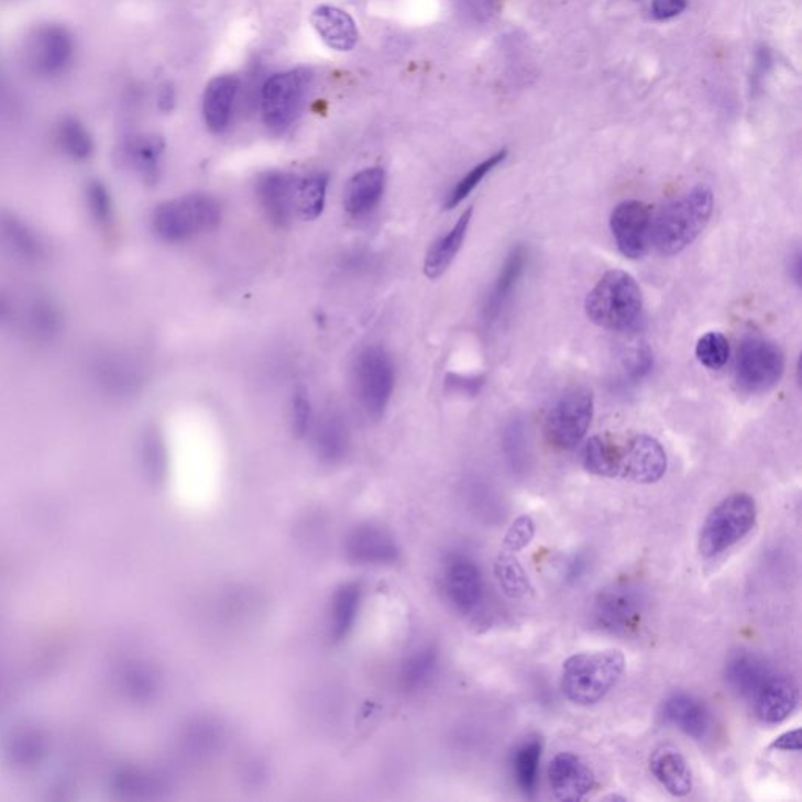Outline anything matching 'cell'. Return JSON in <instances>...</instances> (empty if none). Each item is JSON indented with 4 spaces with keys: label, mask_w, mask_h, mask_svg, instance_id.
<instances>
[{
    "label": "cell",
    "mask_w": 802,
    "mask_h": 802,
    "mask_svg": "<svg viewBox=\"0 0 802 802\" xmlns=\"http://www.w3.org/2000/svg\"><path fill=\"white\" fill-rule=\"evenodd\" d=\"M583 468L604 479H623L652 484L663 479L668 468L667 452L648 435L628 439L612 435L594 436L582 453Z\"/></svg>",
    "instance_id": "cell-1"
},
{
    "label": "cell",
    "mask_w": 802,
    "mask_h": 802,
    "mask_svg": "<svg viewBox=\"0 0 802 802\" xmlns=\"http://www.w3.org/2000/svg\"><path fill=\"white\" fill-rule=\"evenodd\" d=\"M724 674L729 689L743 700L751 702L772 672L760 657L751 652H737L727 661Z\"/></svg>",
    "instance_id": "cell-23"
},
{
    "label": "cell",
    "mask_w": 802,
    "mask_h": 802,
    "mask_svg": "<svg viewBox=\"0 0 802 802\" xmlns=\"http://www.w3.org/2000/svg\"><path fill=\"white\" fill-rule=\"evenodd\" d=\"M176 106V91L173 85L166 84L158 91V107L162 112H172Z\"/></svg>",
    "instance_id": "cell-41"
},
{
    "label": "cell",
    "mask_w": 802,
    "mask_h": 802,
    "mask_svg": "<svg viewBox=\"0 0 802 802\" xmlns=\"http://www.w3.org/2000/svg\"><path fill=\"white\" fill-rule=\"evenodd\" d=\"M354 397L362 411L372 420H380L386 414L395 387V367L389 353L381 347L362 350L354 360Z\"/></svg>",
    "instance_id": "cell-7"
},
{
    "label": "cell",
    "mask_w": 802,
    "mask_h": 802,
    "mask_svg": "<svg viewBox=\"0 0 802 802\" xmlns=\"http://www.w3.org/2000/svg\"><path fill=\"white\" fill-rule=\"evenodd\" d=\"M447 596L453 607L461 613L475 612L482 605L484 598V582L482 571L471 558L465 556H452L447 560L446 572H443Z\"/></svg>",
    "instance_id": "cell-16"
},
{
    "label": "cell",
    "mask_w": 802,
    "mask_h": 802,
    "mask_svg": "<svg viewBox=\"0 0 802 802\" xmlns=\"http://www.w3.org/2000/svg\"><path fill=\"white\" fill-rule=\"evenodd\" d=\"M506 157H508V151L502 150L498 151V153L491 155V157L486 158V161H483L482 164L476 165L475 168H472L471 172H469L468 175H465L463 179L453 187V190L450 191L449 196H447L446 202H443V209L452 210L454 207L460 206L461 202H463L464 199L480 186V183H482L484 177L490 175L494 168H497V166L501 165Z\"/></svg>",
    "instance_id": "cell-33"
},
{
    "label": "cell",
    "mask_w": 802,
    "mask_h": 802,
    "mask_svg": "<svg viewBox=\"0 0 802 802\" xmlns=\"http://www.w3.org/2000/svg\"><path fill=\"white\" fill-rule=\"evenodd\" d=\"M239 90L240 80L232 74L213 77L207 84L202 96V117L207 129L213 134H223L228 131Z\"/></svg>",
    "instance_id": "cell-18"
},
{
    "label": "cell",
    "mask_w": 802,
    "mask_h": 802,
    "mask_svg": "<svg viewBox=\"0 0 802 802\" xmlns=\"http://www.w3.org/2000/svg\"><path fill=\"white\" fill-rule=\"evenodd\" d=\"M800 729H793L785 732L781 737L776 738L771 743V749H778V751H801V738Z\"/></svg>",
    "instance_id": "cell-40"
},
{
    "label": "cell",
    "mask_w": 802,
    "mask_h": 802,
    "mask_svg": "<svg viewBox=\"0 0 802 802\" xmlns=\"http://www.w3.org/2000/svg\"><path fill=\"white\" fill-rule=\"evenodd\" d=\"M652 220V209L642 201H624L615 207L609 228L624 256L641 259L648 254Z\"/></svg>",
    "instance_id": "cell-12"
},
{
    "label": "cell",
    "mask_w": 802,
    "mask_h": 802,
    "mask_svg": "<svg viewBox=\"0 0 802 802\" xmlns=\"http://www.w3.org/2000/svg\"><path fill=\"white\" fill-rule=\"evenodd\" d=\"M364 591L360 583H343L336 590L330 605V637L340 642L350 637L362 607Z\"/></svg>",
    "instance_id": "cell-25"
},
{
    "label": "cell",
    "mask_w": 802,
    "mask_h": 802,
    "mask_svg": "<svg viewBox=\"0 0 802 802\" xmlns=\"http://www.w3.org/2000/svg\"><path fill=\"white\" fill-rule=\"evenodd\" d=\"M785 360L781 347L761 336L743 339L735 362V383L745 394H763L782 378Z\"/></svg>",
    "instance_id": "cell-8"
},
{
    "label": "cell",
    "mask_w": 802,
    "mask_h": 802,
    "mask_svg": "<svg viewBox=\"0 0 802 802\" xmlns=\"http://www.w3.org/2000/svg\"><path fill=\"white\" fill-rule=\"evenodd\" d=\"M57 140L62 150L73 158L84 161L94 153V140H91L90 132L76 118H66L62 121L57 129Z\"/></svg>",
    "instance_id": "cell-35"
},
{
    "label": "cell",
    "mask_w": 802,
    "mask_h": 802,
    "mask_svg": "<svg viewBox=\"0 0 802 802\" xmlns=\"http://www.w3.org/2000/svg\"><path fill=\"white\" fill-rule=\"evenodd\" d=\"M386 190V173L380 166L362 169L347 184L343 207L353 218L371 216L378 207Z\"/></svg>",
    "instance_id": "cell-21"
},
{
    "label": "cell",
    "mask_w": 802,
    "mask_h": 802,
    "mask_svg": "<svg viewBox=\"0 0 802 802\" xmlns=\"http://www.w3.org/2000/svg\"><path fill=\"white\" fill-rule=\"evenodd\" d=\"M494 574L509 598H524L534 594V585L515 553L508 550L502 552L495 560Z\"/></svg>",
    "instance_id": "cell-30"
},
{
    "label": "cell",
    "mask_w": 802,
    "mask_h": 802,
    "mask_svg": "<svg viewBox=\"0 0 802 802\" xmlns=\"http://www.w3.org/2000/svg\"><path fill=\"white\" fill-rule=\"evenodd\" d=\"M472 216L473 209L469 207L468 210H464L460 220L457 221V224L446 235L432 243L424 264V272L428 278H439L450 267L457 254L460 253L461 246H463Z\"/></svg>",
    "instance_id": "cell-27"
},
{
    "label": "cell",
    "mask_w": 802,
    "mask_h": 802,
    "mask_svg": "<svg viewBox=\"0 0 802 802\" xmlns=\"http://www.w3.org/2000/svg\"><path fill=\"white\" fill-rule=\"evenodd\" d=\"M449 384L450 387H452L453 391L457 392H465V394H473V392H479L480 381L479 380H468V378H461V376H449Z\"/></svg>",
    "instance_id": "cell-42"
},
{
    "label": "cell",
    "mask_w": 802,
    "mask_h": 802,
    "mask_svg": "<svg viewBox=\"0 0 802 802\" xmlns=\"http://www.w3.org/2000/svg\"><path fill=\"white\" fill-rule=\"evenodd\" d=\"M751 702L761 723L779 724L796 708L798 689L789 678L772 672Z\"/></svg>",
    "instance_id": "cell-19"
},
{
    "label": "cell",
    "mask_w": 802,
    "mask_h": 802,
    "mask_svg": "<svg viewBox=\"0 0 802 802\" xmlns=\"http://www.w3.org/2000/svg\"><path fill=\"white\" fill-rule=\"evenodd\" d=\"M535 520L530 516L523 515L515 519L512 527L506 531L504 546L508 552H519L525 549L535 538Z\"/></svg>",
    "instance_id": "cell-38"
},
{
    "label": "cell",
    "mask_w": 802,
    "mask_h": 802,
    "mask_svg": "<svg viewBox=\"0 0 802 802\" xmlns=\"http://www.w3.org/2000/svg\"><path fill=\"white\" fill-rule=\"evenodd\" d=\"M585 310L587 319L604 330L631 331L641 319V288L623 270H609L587 294Z\"/></svg>",
    "instance_id": "cell-3"
},
{
    "label": "cell",
    "mask_w": 802,
    "mask_h": 802,
    "mask_svg": "<svg viewBox=\"0 0 802 802\" xmlns=\"http://www.w3.org/2000/svg\"><path fill=\"white\" fill-rule=\"evenodd\" d=\"M757 519L756 502L749 494H732L713 508L700 536L704 558L719 557L752 530Z\"/></svg>",
    "instance_id": "cell-6"
},
{
    "label": "cell",
    "mask_w": 802,
    "mask_h": 802,
    "mask_svg": "<svg viewBox=\"0 0 802 802\" xmlns=\"http://www.w3.org/2000/svg\"><path fill=\"white\" fill-rule=\"evenodd\" d=\"M663 716L668 723L696 740H704L712 730V715L696 697L674 693L663 704Z\"/></svg>",
    "instance_id": "cell-22"
},
{
    "label": "cell",
    "mask_w": 802,
    "mask_h": 802,
    "mask_svg": "<svg viewBox=\"0 0 802 802\" xmlns=\"http://www.w3.org/2000/svg\"><path fill=\"white\" fill-rule=\"evenodd\" d=\"M309 73L305 69L273 74L262 85L261 112L273 134H284L297 120L309 88Z\"/></svg>",
    "instance_id": "cell-9"
},
{
    "label": "cell",
    "mask_w": 802,
    "mask_h": 802,
    "mask_svg": "<svg viewBox=\"0 0 802 802\" xmlns=\"http://www.w3.org/2000/svg\"><path fill=\"white\" fill-rule=\"evenodd\" d=\"M594 414V398L585 387L568 391L545 419L546 441L553 449L572 450L585 438Z\"/></svg>",
    "instance_id": "cell-10"
},
{
    "label": "cell",
    "mask_w": 802,
    "mask_h": 802,
    "mask_svg": "<svg viewBox=\"0 0 802 802\" xmlns=\"http://www.w3.org/2000/svg\"><path fill=\"white\" fill-rule=\"evenodd\" d=\"M349 428L343 417L338 411L325 413L314 432V449L321 463L339 464L349 453Z\"/></svg>",
    "instance_id": "cell-24"
},
{
    "label": "cell",
    "mask_w": 802,
    "mask_h": 802,
    "mask_svg": "<svg viewBox=\"0 0 802 802\" xmlns=\"http://www.w3.org/2000/svg\"><path fill=\"white\" fill-rule=\"evenodd\" d=\"M730 356L729 340L718 331H710L696 343V358L710 371H721Z\"/></svg>",
    "instance_id": "cell-36"
},
{
    "label": "cell",
    "mask_w": 802,
    "mask_h": 802,
    "mask_svg": "<svg viewBox=\"0 0 802 802\" xmlns=\"http://www.w3.org/2000/svg\"><path fill=\"white\" fill-rule=\"evenodd\" d=\"M310 24L321 42L332 51H353L360 42L356 22L338 7L320 6L310 14Z\"/></svg>",
    "instance_id": "cell-20"
},
{
    "label": "cell",
    "mask_w": 802,
    "mask_h": 802,
    "mask_svg": "<svg viewBox=\"0 0 802 802\" xmlns=\"http://www.w3.org/2000/svg\"><path fill=\"white\" fill-rule=\"evenodd\" d=\"M650 771L667 792L686 796L693 790V774L685 757L672 748H661L650 759Z\"/></svg>",
    "instance_id": "cell-26"
},
{
    "label": "cell",
    "mask_w": 802,
    "mask_h": 802,
    "mask_svg": "<svg viewBox=\"0 0 802 802\" xmlns=\"http://www.w3.org/2000/svg\"><path fill=\"white\" fill-rule=\"evenodd\" d=\"M330 177L325 173H316L299 179L297 194L298 216L303 220H317L327 205V191Z\"/></svg>",
    "instance_id": "cell-31"
},
{
    "label": "cell",
    "mask_w": 802,
    "mask_h": 802,
    "mask_svg": "<svg viewBox=\"0 0 802 802\" xmlns=\"http://www.w3.org/2000/svg\"><path fill=\"white\" fill-rule=\"evenodd\" d=\"M626 669L623 652L615 649L569 657L561 672V690L572 704L594 705L615 689Z\"/></svg>",
    "instance_id": "cell-4"
},
{
    "label": "cell",
    "mask_w": 802,
    "mask_h": 802,
    "mask_svg": "<svg viewBox=\"0 0 802 802\" xmlns=\"http://www.w3.org/2000/svg\"><path fill=\"white\" fill-rule=\"evenodd\" d=\"M76 44L72 33L62 25H43L36 29L28 43L29 65L42 76L54 77L72 65Z\"/></svg>",
    "instance_id": "cell-13"
},
{
    "label": "cell",
    "mask_w": 802,
    "mask_h": 802,
    "mask_svg": "<svg viewBox=\"0 0 802 802\" xmlns=\"http://www.w3.org/2000/svg\"><path fill=\"white\" fill-rule=\"evenodd\" d=\"M686 0H652V14L657 20H671L685 10Z\"/></svg>",
    "instance_id": "cell-39"
},
{
    "label": "cell",
    "mask_w": 802,
    "mask_h": 802,
    "mask_svg": "<svg viewBox=\"0 0 802 802\" xmlns=\"http://www.w3.org/2000/svg\"><path fill=\"white\" fill-rule=\"evenodd\" d=\"M541 756L542 740L539 735H531L527 740L520 743L513 756V772H515L517 787L525 796H535Z\"/></svg>",
    "instance_id": "cell-29"
},
{
    "label": "cell",
    "mask_w": 802,
    "mask_h": 802,
    "mask_svg": "<svg viewBox=\"0 0 802 802\" xmlns=\"http://www.w3.org/2000/svg\"><path fill=\"white\" fill-rule=\"evenodd\" d=\"M645 617V598L631 586H615L602 591L593 607L594 624L607 634H635Z\"/></svg>",
    "instance_id": "cell-11"
},
{
    "label": "cell",
    "mask_w": 802,
    "mask_h": 802,
    "mask_svg": "<svg viewBox=\"0 0 802 802\" xmlns=\"http://www.w3.org/2000/svg\"><path fill=\"white\" fill-rule=\"evenodd\" d=\"M712 212V190L705 186L694 187L653 217L650 245L663 256L682 253L707 227Z\"/></svg>",
    "instance_id": "cell-2"
},
{
    "label": "cell",
    "mask_w": 802,
    "mask_h": 802,
    "mask_svg": "<svg viewBox=\"0 0 802 802\" xmlns=\"http://www.w3.org/2000/svg\"><path fill=\"white\" fill-rule=\"evenodd\" d=\"M527 261L528 253L525 246L517 245L513 248L512 253L506 257L504 267H502L501 275L495 281L493 292H491L490 298H487L486 308H484V319H486L487 323L501 316L506 301L512 298L517 283L523 278Z\"/></svg>",
    "instance_id": "cell-28"
},
{
    "label": "cell",
    "mask_w": 802,
    "mask_h": 802,
    "mask_svg": "<svg viewBox=\"0 0 802 802\" xmlns=\"http://www.w3.org/2000/svg\"><path fill=\"white\" fill-rule=\"evenodd\" d=\"M549 782L557 800L580 801L596 787V776L580 757L561 752L550 761Z\"/></svg>",
    "instance_id": "cell-17"
},
{
    "label": "cell",
    "mask_w": 802,
    "mask_h": 802,
    "mask_svg": "<svg viewBox=\"0 0 802 802\" xmlns=\"http://www.w3.org/2000/svg\"><path fill=\"white\" fill-rule=\"evenodd\" d=\"M298 184L297 176L279 169H270L259 175L257 202L273 227L286 229L297 216Z\"/></svg>",
    "instance_id": "cell-14"
},
{
    "label": "cell",
    "mask_w": 802,
    "mask_h": 802,
    "mask_svg": "<svg viewBox=\"0 0 802 802\" xmlns=\"http://www.w3.org/2000/svg\"><path fill=\"white\" fill-rule=\"evenodd\" d=\"M345 553L360 567H392L400 560L402 550L394 536L376 525H360L345 541Z\"/></svg>",
    "instance_id": "cell-15"
},
{
    "label": "cell",
    "mask_w": 802,
    "mask_h": 802,
    "mask_svg": "<svg viewBox=\"0 0 802 802\" xmlns=\"http://www.w3.org/2000/svg\"><path fill=\"white\" fill-rule=\"evenodd\" d=\"M221 205L213 196L194 194L166 201L155 209V234L169 243L187 242L220 227Z\"/></svg>",
    "instance_id": "cell-5"
},
{
    "label": "cell",
    "mask_w": 802,
    "mask_h": 802,
    "mask_svg": "<svg viewBox=\"0 0 802 802\" xmlns=\"http://www.w3.org/2000/svg\"><path fill=\"white\" fill-rule=\"evenodd\" d=\"M438 668V650L435 648H422L416 650L408 660L403 663L400 683L403 690H422L435 675Z\"/></svg>",
    "instance_id": "cell-32"
},
{
    "label": "cell",
    "mask_w": 802,
    "mask_h": 802,
    "mask_svg": "<svg viewBox=\"0 0 802 802\" xmlns=\"http://www.w3.org/2000/svg\"><path fill=\"white\" fill-rule=\"evenodd\" d=\"M310 425H312V405H310L308 391L299 387L292 398V430L297 438H305L310 430Z\"/></svg>",
    "instance_id": "cell-37"
},
{
    "label": "cell",
    "mask_w": 802,
    "mask_h": 802,
    "mask_svg": "<svg viewBox=\"0 0 802 802\" xmlns=\"http://www.w3.org/2000/svg\"><path fill=\"white\" fill-rule=\"evenodd\" d=\"M162 153H164V142L158 136H139L129 144V155L135 168L147 180L157 179Z\"/></svg>",
    "instance_id": "cell-34"
}]
</instances>
